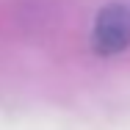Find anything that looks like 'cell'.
Wrapping results in <instances>:
<instances>
[{
  "mask_svg": "<svg viewBox=\"0 0 130 130\" xmlns=\"http://www.w3.org/2000/svg\"><path fill=\"white\" fill-rule=\"evenodd\" d=\"M130 47V6L108 3L97 11L91 25V50L103 58L119 55Z\"/></svg>",
  "mask_w": 130,
  "mask_h": 130,
  "instance_id": "obj_1",
  "label": "cell"
}]
</instances>
